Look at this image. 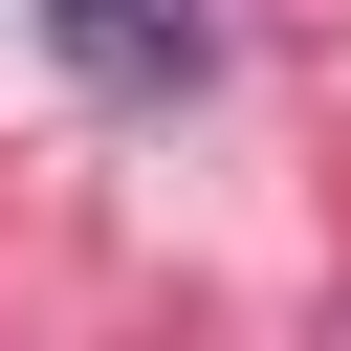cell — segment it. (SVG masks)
<instances>
[{
  "instance_id": "obj_1",
  "label": "cell",
  "mask_w": 351,
  "mask_h": 351,
  "mask_svg": "<svg viewBox=\"0 0 351 351\" xmlns=\"http://www.w3.org/2000/svg\"><path fill=\"white\" fill-rule=\"evenodd\" d=\"M44 66H66V88H110V110H154V88H197V66H219V0H44Z\"/></svg>"
}]
</instances>
